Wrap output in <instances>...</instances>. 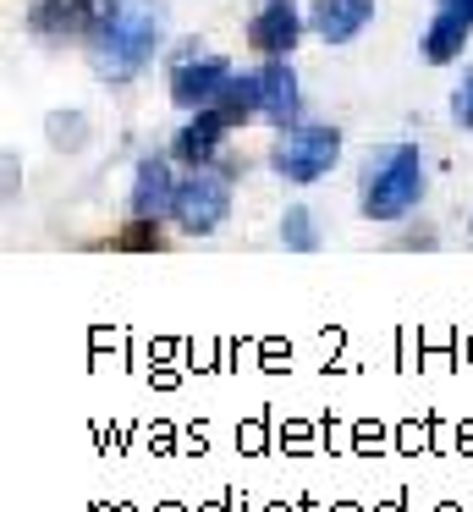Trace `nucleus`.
<instances>
[{
  "label": "nucleus",
  "instance_id": "0eeeda50",
  "mask_svg": "<svg viewBox=\"0 0 473 512\" xmlns=\"http://www.w3.org/2000/svg\"><path fill=\"white\" fill-rule=\"evenodd\" d=\"M226 133H231V122L215 111V105H204V111H193V122H187L182 133L171 138V160H182L187 171L215 166V155H220V144H226Z\"/></svg>",
  "mask_w": 473,
  "mask_h": 512
},
{
  "label": "nucleus",
  "instance_id": "f3484780",
  "mask_svg": "<svg viewBox=\"0 0 473 512\" xmlns=\"http://www.w3.org/2000/svg\"><path fill=\"white\" fill-rule=\"evenodd\" d=\"M451 116H457V127H468V133H473V72H462L457 94H451Z\"/></svg>",
  "mask_w": 473,
  "mask_h": 512
},
{
  "label": "nucleus",
  "instance_id": "7ed1b4c3",
  "mask_svg": "<svg viewBox=\"0 0 473 512\" xmlns=\"http://www.w3.org/2000/svg\"><path fill=\"white\" fill-rule=\"evenodd\" d=\"M237 160H220V166H198L193 177L176 182V226H182L187 237H209L220 232V221L231 215V182H237Z\"/></svg>",
  "mask_w": 473,
  "mask_h": 512
},
{
  "label": "nucleus",
  "instance_id": "dca6fc26",
  "mask_svg": "<svg viewBox=\"0 0 473 512\" xmlns=\"http://www.w3.org/2000/svg\"><path fill=\"white\" fill-rule=\"evenodd\" d=\"M44 127H50V144H55V149H77V144L88 138V133H83V116H77V111H55Z\"/></svg>",
  "mask_w": 473,
  "mask_h": 512
},
{
  "label": "nucleus",
  "instance_id": "f257e3e1",
  "mask_svg": "<svg viewBox=\"0 0 473 512\" xmlns=\"http://www.w3.org/2000/svg\"><path fill=\"white\" fill-rule=\"evenodd\" d=\"M160 39H165V6L160 0H116L110 23L88 39V45H94L99 78H110V83L138 78V72L154 61Z\"/></svg>",
  "mask_w": 473,
  "mask_h": 512
},
{
  "label": "nucleus",
  "instance_id": "9d476101",
  "mask_svg": "<svg viewBox=\"0 0 473 512\" xmlns=\"http://www.w3.org/2000/svg\"><path fill=\"white\" fill-rule=\"evenodd\" d=\"M297 39H303V17H297L292 0H270V6L248 23V45L259 50V56H292Z\"/></svg>",
  "mask_w": 473,
  "mask_h": 512
},
{
  "label": "nucleus",
  "instance_id": "9b49d317",
  "mask_svg": "<svg viewBox=\"0 0 473 512\" xmlns=\"http://www.w3.org/2000/svg\"><path fill=\"white\" fill-rule=\"evenodd\" d=\"M176 204V177L165 155H143L132 171V215H171Z\"/></svg>",
  "mask_w": 473,
  "mask_h": 512
},
{
  "label": "nucleus",
  "instance_id": "f8f14e48",
  "mask_svg": "<svg viewBox=\"0 0 473 512\" xmlns=\"http://www.w3.org/2000/svg\"><path fill=\"white\" fill-rule=\"evenodd\" d=\"M369 17H374V0H314V17L308 23L319 28V39L347 45V39H358L369 28Z\"/></svg>",
  "mask_w": 473,
  "mask_h": 512
},
{
  "label": "nucleus",
  "instance_id": "423d86ee",
  "mask_svg": "<svg viewBox=\"0 0 473 512\" xmlns=\"http://www.w3.org/2000/svg\"><path fill=\"white\" fill-rule=\"evenodd\" d=\"M226 83H231L226 56H198V50H187L171 67V100L182 105V111H204V105H215V94L226 89Z\"/></svg>",
  "mask_w": 473,
  "mask_h": 512
},
{
  "label": "nucleus",
  "instance_id": "4468645a",
  "mask_svg": "<svg viewBox=\"0 0 473 512\" xmlns=\"http://www.w3.org/2000/svg\"><path fill=\"white\" fill-rule=\"evenodd\" d=\"M160 243H165L160 215H132V221L121 226L116 237H110V248H121V254H154Z\"/></svg>",
  "mask_w": 473,
  "mask_h": 512
},
{
  "label": "nucleus",
  "instance_id": "1a4fd4ad",
  "mask_svg": "<svg viewBox=\"0 0 473 512\" xmlns=\"http://www.w3.org/2000/svg\"><path fill=\"white\" fill-rule=\"evenodd\" d=\"M259 111L270 116L275 127H297L303 94H297V72L286 67V56H264V67H259Z\"/></svg>",
  "mask_w": 473,
  "mask_h": 512
},
{
  "label": "nucleus",
  "instance_id": "ddd939ff",
  "mask_svg": "<svg viewBox=\"0 0 473 512\" xmlns=\"http://www.w3.org/2000/svg\"><path fill=\"white\" fill-rule=\"evenodd\" d=\"M215 111L226 116L231 127H242V122H248V116L259 111V72H253V78H237V72H231V83L215 94Z\"/></svg>",
  "mask_w": 473,
  "mask_h": 512
},
{
  "label": "nucleus",
  "instance_id": "39448f33",
  "mask_svg": "<svg viewBox=\"0 0 473 512\" xmlns=\"http://www.w3.org/2000/svg\"><path fill=\"white\" fill-rule=\"evenodd\" d=\"M116 0H33L28 28L39 39H94L110 23Z\"/></svg>",
  "mask_w": 473,
  "mask_h": 512
},
{
  "label": "nucleus",
  "instance_id": "2eb2a0df",
  "mask_svg": "<svg viewBox=\"0 0 473 512\" xmlns=\"http://www.w3.org/2000/svg\"><path fill=\"white\" fill-rule=\"evenodd\" d=\"M281 243L292 248V254H314V248H319L314 215H308V210H286V221H281Z\"/></svg>",
  "mask_w": 473,
  "mask_h": 512
},
{
  "label": "nucleus",
  "instance_id": "6e6552de",
  "mask_svg": "<svg viewBox=\"0 0 473 512\" xmlns=\"http://www.w3.org/2000/svg\"><path fill=\"white\" fill-rule=\"evenodd\" d=\"M468 34H473V0H440L435 17H429V34H424V61H435V67L457 61Z\"/></svg>",
  "mask_w": 473,
  "mask_h": 512
},
{
  "label": "nucleus",
  "instance_id": "f03ea898",
  "mask_svg": "<svg viewBox=\"0 0 473 512\" xmlns=\"http://www.w3.org/2000/svg\"><path fill=\"white\" fill-rule=\"evenodd\" d=\"M424 199V155L413 144L374 149L363 166V215L369 221H402Z\"/></svg>",
  "mask_w": 473,
  "mask_h": 512
},
{
  "label": "nucleus",
  "instance_id": "20e7f679",
  "mask_svg": "<svg viewBox=\"0 0 473 512\" xmlns=\"http://www.w3.org/2000/svg\"><path fill=\"white\" fill-rule=\"evenodd\" d=\"M341 155V127L330 122H308V127H292V133L275 144L270 166L281 171L286 182H319Z\"/></svg>",
  "mask_w": 473,
  "mask_h": 512
}]
</instances>
